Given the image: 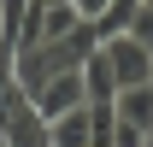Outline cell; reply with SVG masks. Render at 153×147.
Listing matches in <instances>:
<instances>
[{"mask_svg": "<svg viewBox=\"0 0 153 147\" xmlns=\"http://www.w3.org/2000/svg\"><path fill=\"white\" fill-rule=\"evenodd\" d=\"M82 88H88V100H118V76H112L106 47H94V53L82 59Z\"/></svg>", "mask_w": 153, "mask_h": 147, "instance_id": "cell-5", "label": "cell"}, {"mask_svg": "<svg viewBox=\"0 0 153 147\" xmlns=\"http://www.w3.org/2000/svg\"><path fill=\"white\" fill-rule=\"evenodd\" d=\"M106 6H112V0H76V12H82V18H88V24H94L100 12H106Z\"/></svg>", "mask_w": 153, "mask_h": 147, "instance_id": "cell-11", "label": "cell"}, {"mask_svg": "<svg viewBox=\"0 0 153 147\" xmlns=\"http://www.w3.org/2000/svg\"><path fill=\"white\" fill-rule=\"evenodd\" d=\"M106 47V59H112V76H118V88H135V82H153V53L141 47L135 36H112V41H100Z\"/></svg>", "mask_w": 153, "mask_h": 147, "instance_id": "cell-2", "label": "cell"}, {"mask_svg": "<svg viewBox=\"0 0 153 147\" xmlns=\"http://www.w3.org/2000/svg\"><path fill=\"white\" fill-rule=\"evenodd\" d=\"M112 147H147V129H135V124H124V118H118V135H112Z\"/></svg>", "mask_w": 153, "mask_h": 147, "instance_id": "cell-9", "label": "cell"}, {"mask_svg": "<svg viewBox=\"0 0 153 147\" xmlns=\"http://www.w3.org/2000/svg\"><path fill=\"white\" fill-rule=\"evenodd\" d=\"M141 6H153V0H141Z\"/></svg>", "mask_w": 153, "mask_h": 147, "instance_id": "cell-12", "label": "cell"}, {"mask_svg": "<svg viewBox=\"0 0 153 147\" xmlns=\"http://www.w3.org/2000/svg\"><path fill=\"white\" fill-rule=\"evenodd\" d=\"M135 6H141V0H112V6H106V12L94 18V36H100V41L124 36V30H130V18H135Z\"/></svg>", "mask_w": 153, "mask_h": 147, "instance_id": "cell-7", "label": "cell"}, {"mask_svg": "<svg viewBox=\"0 0 153 147\" xmlns=\"http://www.w3.org/2000/svg\"><path fill=\"white\" fill-rule=\"evenodd\" d=\"M30 106H36L41 124H53V118H65V112L88 106V88H82V71H59L53 82H41L36 94H30Z\"/></svg>", "mask_w": 153, "mask_h": 147, "instance_id": "cell-1", "label": "cell"}, {"mask_svg": "<svg viewBox=\"0 0 153 147\" xmlns=\"http://www.w3.org/2000/svg\"><path fill=\"white\" fill-rule=\"evenodd\" d=\"M30 24H36V0H0V41L12 53L30 41Z\"/></svg>", "mask_w": 153, "mask_h": 147, "instance_id": "cell-3", "label": "cell"}, {"mask_svg": "<svg viewBox=\"0 0 153 147\" xmlns=\"http://www.w3.org/2000/svg\"><path fill=\"white\" fill-rule=\"evenodd\" d=\"M12 88V47H6V41H0V94Z\"/></svg>", "mask_w": 153, "mask_h": 147, "instance_id": "cell-10", "label": "cell"}, {"mask_svg": "<svg viewBox=\"0 0 153 147\" xmlns=\"http://www.w3.org/2000/svg\"><path fill=\"white\" fill-rule=\"evenodd\" d=\"M118 118L124 124H135V129H147L153 135V82H135V88H118Z\"/></svg>", "mask_w": 153, "mask_h": 147, "instance_id": "cell-4", "label": "cell"}, {"mask_svg": "<svg viewBox=\"0 0 153 147\" xmlns=\"http://www.w3.org/2000/svg\"><path fill=\"white\" fill-rule=\"evenodd\" d=\"M124 36H135V41L153 53V6H135V18H130V30H124Z\"/></svg>", "mask_w": 153, "mask_h": 147, "instance_id": "cell-8", "label": "cell"}, {"mask_svg": "<svg viewBox=\"0 0 153 147\" xmlns=\"http://www.w3.org/2000/svg\"><path fill=\"white\" fill-rule=\"evenodd\" d=\"M47 147H88V106L53 118V124H47Z\"/></svg>", "mask_w": 153, "mask_h": 147, "instance_id": "cell-6", "label": "cell"}]
</instances>
